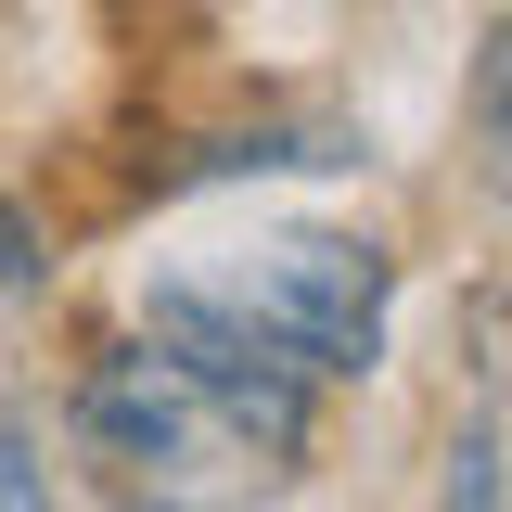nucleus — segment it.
Masks as SVG:
<instances>
[{
    "label": "nucleus",
    "instance_id": "f257e3e1",
    "mask_svg": "<svg viewBox=\"0 0 512 512\" xmlns=\"http://www.w3.org/2000/svg\"><path fill=\"white\" fill-rule=\"evenodd\" d=\"M141 333L192 372V397L218 410V436H244L256 461H295V448H308V384H320V372H308L256 308H218V295L167 282V295L141 308Z\"/></svg>",
    "mask_w": 512,
    "mask_h": 512
},
{
    "label": "nucleus",
    "instance_id": "f03ea898",
    "mask_svg": "<svg viewBox=\"0 0 512 512\" xmlns=\"http://www.w3.org/2000/svg\"><path fill=\"white\" fill-rule=\"evenodd\" d=\"M244 308L308 359L320 384L372 372L384 359V256L359 244V231H269L244 269Z\"/></svg>",
    "mask_w": 512,
    "mask_h": 512
},
{
    "label": "nucleus",
    "instance_id": "7ed1b4c3",
    "mask_svg": "<svg viewBox=\"0 0 512 512\" xmlns=\"http://www.w3.org/2000/svg\"><path fill=\"white\" fill-rule=\"evenodd\" d=\"M205 423H218V410L192 397V372L154 346V333L116 346V359H90V384H77V436L103 448V461H141V474H167Z\"/></svg>",
    "mask_w": 512,
    "mask_h": 512
},
{
    "label": "nucleus",
    "instance_id": "20e7f679",
    "mask_svg": "<svg viewBox=\"0 0 512 512\" xmlns=\"http://www.w3.org/2000/svg\"><path fill=\"white\" fill-rule=\"evenodd\" d=\"M474 128H487V180L512 192V26L487 39V77H474Z\"/></svg>",
    "mask_w": 512,
    "mask_h": 512
},
{
    "label": "nucleus",
    "instance_id": "39448f33",
    "mask_svg": "<svg viewBox=\"0 0 512 512\" xmlns=\"http://www.w3.org/2000/svg\"><path fill=\"white\" fill-rule=\"evenodd\" d=\"M52 500V461L26 448V423H0V512H39Z\"/></svg>",
    "mask_w": 512,
    "mask_h": 512
},
{
    "label": "nucleus",
    "instance_id": "423d86ee",
    "mask_svg": "<svg viewBox=\"0 0 512 512\" xmlns=\"http://www.w3.org/2000/svg\"><path fill=\"white\" fill-rule=\"evenodd\" d=\"M448 500H500V436H487V423H474V436L448 448V474H436Z\"/></svg>",
    "mask_w": 512,
    "mask_h": 512
},
{
    "label": "nucleus",
    "instance_id": "0eeeda50",
    "mask_svg": "<svg viewBox=\"0 0 512 512\" xmlns=\"http://www.w3.org/2000/svg\"><path fill=\"white\" fill-rule=\"evenodd\" d=\"M13 282H39V218H26V205H0V295H13Z\"/></svg>",
    "mask_w": 512,
    "mask_h": 512
}]
</instances>
